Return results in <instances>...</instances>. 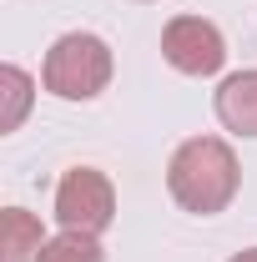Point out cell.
Segmentation results:
<instances>
[{"label": "cell", "mask_w": 257, "mask_h": 262, "mask_svg": "<svg viewBox=\"0 0 257 262\" xmlns=\"http://www.w3.org/2000/svg\"><path fill=\"white\" fill-rule=\"evenodd\" d=\"M35 81L20 71V66H0V131H15L31 111Z\"/></svg>", "instance_id": "52a82bcc"}, {"label": "cell", "mask_w": 257, "mask_h": 262, "mask_svg": "<svg viewBox=\"0 0 257 262\" xmlns=\"http://www.w3.org/2000/svg\"><path fill=\"white\" fill-rule=\"evenodd\" d=\"M40 262H106V252L86 232H61V237H51L40 247Z\"/></svg>", "instance_id": "ba28073f"}, {"label": "cell", "mask_w": 257, "mask_h": 262, "mask_svg": "<svg viewBox=\"0 0 257 262\" xmlns=\"http://www.w3.org/2000/svg\"><path fill=\"white\" fill-rule=\"evenodd\" d=\"M40 86L61 101H96L106 86H111V46L91 31H71L61 35L51 51H46V66H40Z\"/></svg>", "instance_id": "7a4b0ae2"}, {"label": "cell", "mask_w": 257, "mask_h": 262, "mask_svg": "<svg viewBox=\"0 0 257 262\" xmlns=\"http://www.w3.org/2000/svg\"><path fill=\"white\" fill-rule=\"evenodd\" d=\"M227 262H257V247H247V252H237V257H227Z\"/></svg>", "instance_id": "9c48e42d"}, {"label": "cell", "mask_w": 257, "mask_h": 262, "mask_svg": "<svg viewBox=\"0 0 257 262\" xmlns=\"http://www.w3.org/2000/svg\"><path fill=\"white\" fill-rule=\"evenodd\" d=\"M242 187L237 171V151L227 146L222 136H187L172 162H166V192L182 212L192 217H217L232 207V196Z\"/></svg>", "instance_id": "6da1fadb"}, {"label": "cell", "mask_w": 257, "mask_h": 262, "mask_svg": "<svg viewBox=\"0 0 257 262\" xmlns=\"http://www.w3.org/2000/svg\"><path fill=\"white\" fill-rule=\"evenodd\" d=\"M161 56H166L172 71H182V76H217L222 61H227V40H222V31L212 20L177 15L161 31Z\"/></svg>", "instance_id": "277c9868"}, {"label": "cell", "mask_w": 257, "mask_h": 262, "mask_svg": "<svg viewBox=\"0 0 257 262\" xmlns=\"http://www.w3.org/2000/svg\"><path fill=\"white\" fill-rule=\"evenodd\" d=\"M56 222H61V232L101 237L116 222V187H111V177L96 171V166H71L61 177V187H56Z\"/></svg>", "instance_id": "3957f363"}, {"label": "cell", "mask_w": 257, "mask_h": 262, "mask_svg": "<svg viewBox=\"0 0 257 262\" xmlns=\"http://www.w3.org/2000/svg\"><path fill=\"white\" fill-rule=\"evenodd\" d=\"M212 111L232 136H257V71H232L212 96Z\"/></svg>", "instance_id": "5b68a950"}, {"label": "cell", "mask_w": 257, "mask_h": 262, "mask_svg": "<svg viewBox=\"0 0 257 262\" xmlns=\"http://www.w3.org/2000/svg\"><path fill=\"white\" fill-rule=\"evenodd\" d=\"M51 237L26 207H5L0 212V262H40V247Z\"/></svg>", "instance_id": "8992f818"}]
</instances>
